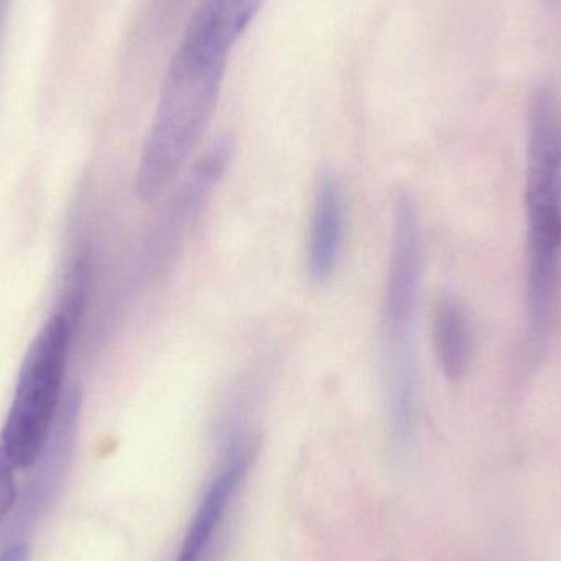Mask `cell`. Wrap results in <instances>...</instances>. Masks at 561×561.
<instances>
[{
    "label": "cell",
    "instance_id": "cell-1",
    "mask_svg": "<svg viewBox=\"0 0 561 561\" xmlns=\"http://www.w3.org/2000/svg\"><path fill=\"white\" fill-rule=\"evenodd\" d=\"M527 317L533 348H546L561 293V101L533 92L527 117Z\"/></svg>",
    "mask_w": 561,
    "mask_h": 561
},
{
    "label": "cell",
    "instance_id": "cell-6",
    "mask_svg": "<svg viewBox=\"0 0 561 561\" xmlns=\"http://www.w3.org/2000/svg\"><path fill=\"white\" fill-rule=\"evenodd\" d=\"M345 232V197L339 178L329 171L320 176L313 197L307 242V270L317 284L335 275Z\"/></svg>",
    "mask_w": 561,
    "mask_h": 561
},
{
    "label": "cell",
    "instance_id": "cell-3",
    "mask_svg": "<svg viewBox=\"0 0 561 561\" xmlns=\"http://www.w3.org/2000/svg\"><path fill=\"white\" fill-rule=\"evenodd\" d=\"M72 319L56 312L43 323L23 358L0 434V450L15 468L38 461L65 401Z\"/></svg>",
    "mask_w": 561,
    "mask_h": 561
},
{
    "label": "cell",
    "instance_id": "cell-8",
    "mask_svg": "<svg viewBox=\"0 0 561 561\" xmlns=\"http://www.w3.org/2000/svg\"><path fill=\"white\" fill-rule=\"evenodd\" d=\"M15 465L0 450V526L16 503Z\"/></svg>",
    "mask_w": 561,
    "mask_h": 561
},
{
    "label": "cell",
    "instance_id": "cell-2",
    "mask_svg": "<svg viewBox=\"0 0 561 561\" xmlns=\"http://www.w3.org/2000/svg\"><path fill=\"white\" fill-rule=\"evenodd\" d=\"M226 66L184 46L176 49L137 171L144 203L163 196L186 167L216 111Z\"/></svg>",
    "mask_w": 561,
    "mask_h": 561
},
{
    "label": "cell",
    "instance_id": "cell-5",
    "mask_svg": "<svg viewBox=\"0 0 561 561\" xmlns=\"http://www.w3.org/2000/svg\"><path fill=\"white\" fill-rule=\"evenodd\" d=\"M255 445L249 438L237 437L227 450L226 461L214 478L203 503L194 514L176 561H209L214 537L229 510L233 494L242 484L252 465Z\"/></svg>",
    "mask_w": 561,
    "mask_h": 561
},
{
    "label": "cell",
    "instance_id": "cell-9",
    "mask_svg": "<svg viewBox=\"0 0 561 561\" xmlns=\"http://www.w3.org/2000/svg\"><path fill=\"white\" fill-rule=\"evenodd\" d=\"M28 546L23 542H12L0 552V561H26Z\"/></svg>",
    "mask_w": 561,
    "mask_h": 561
},
{
    "label": "cell",
    "instance_id": "cell-4",
    "mask_svg": "<svg viewBox=\"0 0 561 561\" xmlns=\"http://www.w3.org/2000/svg\"><path fill=\"white\" fill-rule=\"evenodd\" d=\"M233 141L220 138L196 161L190 176L178 187L153 240L158 268L171 265L186 237L187 227L197 219L232 161Z\"/></svg>",
    "mask_w": 561,
    "mask_h": 561
},
{
    "label": "cell",
    "instance_id": "cell-7",
    "mask_svg": "<svg viewBox=\"0 0 561 561\" xmlns=\"http://www.w3.org/2000/svg\"><path fill=\"white\" fill-rule=\"evenodd\" d=\"M432 336L445 378L451 382L463 381L473 358V325L460 300L444 296L435 304Z\"/></svg>",
    "mask_w": 561,
    "mask_h": 561
}]
</instances>
